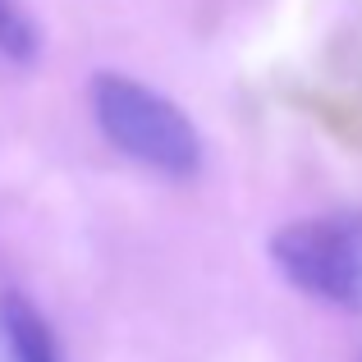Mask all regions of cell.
Here are the masks:
<instances>
[{"instance_id":"obj_1","label":"cell","mask_w":362,"mask_h":362,"mask_svg":"<svg viewBox=\"0 0 362 362\" xmlns=\"http://www.w3.org/2000/svg\"><path fill=\"white\" fill-rule=\"evenodd\" d=\"M88 97L101 138L133 165L156 170L165 179H193L202 170V138L165 92L129 74H97Z\"/></svg>"},{"instance_id":"obj_2","label":"cell","mask_w":362,"mask_h":362,"mask_svg":"<svg viewBox=\"0 0 362 362\" xmlns=\"http://www.w3.org/2000/svg\"><path fill=\"white\" fill-rule=\"evenodd\" d=\"M271 262L289 289L362 317V211L289 221L271 239Z\"/></svg>"},{"instance_id":"obj_3","label":"cell","mask_w":362,"mask_h":362,"mask_svg":"<svg viewBox=\"0 0 362 362\" xmlns=\"http://www.w3.org/2000/svg\"><path fill=\"white\" fill-rule=\"evenodd\" d=\"M0 362H60L51 321L23 293H0Z\"/></svg>"},{"instance_id":"obj_4","label":"cell","mask_w":362,"mask_h":362,"mask_svg":"<svg viewBox=\"0 0 362 362\" xmlns=\"http://www.w3.org/2000/svg\"><path fill=\"white\" fill-rule=\"evenodd\" d=\"M37 46H42V33H37L28 5L23 0H0V55L23 64L37 55Z\"/></svg>"}]
</instances>
